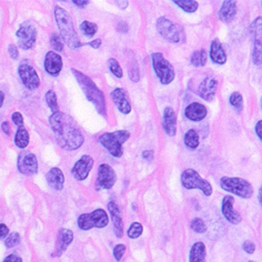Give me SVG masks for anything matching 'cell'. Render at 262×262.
Here are the masks:
<instances>
[{"instance_id":"10","label":"cell","mask_w":262,"mask_h":262,"mask_svg":"<svg viewBox=\"0 0 262 262\" xmlns=\"http://www.w3.org/2000/svg\"><path fill=\"white\" fill-rule=\"evenodd\" d=\"M17 39H18V46L24 50H29L36 42L37 39V29L34 24L30 21H25L17 30Z\"/></svg>"},{"instance_id":"52","label":"cell","mask_w":262,"mask_h":262,"mask_svg":"<svg viewBox=\"0 0 262 262\" xmlns=\"http://www.w3.org/2000/svg\"><path fill=\"white\" fill-rule=\"evenodd\" d=\"M4 101H5V95H4V93L2 90H0V108L3 107V104H4Z\"/></svg>"},{"instance_id":"45","label":"cell","mask_w":262,"mask_h":262,"mask_svg":"<svg viewBox=\"0 0 262 262\" xmlns=\"http://www.w3.org/2000/svg\"><path fill=\"white\" fill-rule=\"evenodd\" d=\"M3 262H23V258L17 254H9L4 259Z\"/></svg>"},{"instance_id":"40","label":"cell","mask_w":262,"mask_h":262,"mask_svg":"<svg viewBox=\"0 0 262 262\" xmlns=\"http://www.w3.org/2000/svg\"><path fill=\"white\" fill-rule=\"evenodd\" d=\"M126 246L124 245H117L115 248H114V257L117 261H121V259L123 258L124 255V252H126Z\"/></svg>"},{"instance_id":"25","label":"cell","mask_w":262,"mask_h":262,"mask_svg":"<svg viewBox=\"0 0 262 262\" xmlns=\"http://www.w3.org/2000/svg\"><path fill=\"white\" fill-rule=\"evenodd\" d=\"M237 16V3L232 0H227L222 3L219 10V18L224 23H230Z\"/></svg>"},{"instance_id":"13","label":"cell","mask_w":262,"mask_h":262,"mask_svg":"<svg viewBox=\"0 0 262 262\" xmlns=\"http://www.w3.org/2000/svg\"><path fill=\"white\" fill-rule=\"evenodd\" d=\"M18 170L25 176H34L38 172V160L36 156L29 151H23L18 156Z\"/></svg>"},{"instance_id":"47","label":"cell","mask_w":262,"mask_h":262,"mask_svg":"<svg viewBox=\"0 0 262 262\" xmlns=\"http://www.w3.org/2000/svg\"><path fill=\"white\" fill-rule=\"evenodd\" d=\"M9 234V228L5 224H0V239H4Z\"/></svg>"},{"instance_id":"27","label":"cell","mask_w":262,"mask_h":262,"mask_svg":"<svg viewBox=\"0 0 262 262\" xmlns=\"http://www.w3.org/2000/svg\"><path fill=\"white\" fill-rule=\"evenodd\" d=\"M207 250L204 242H195L190 249L189 262H206Z\"/></svg>"},{"instance_id":"31","label":"cell","mask_w":262,"mask_h":262,"mask_svg":"<svg viewBox=\"0 0 262 262\" xmlns=\"http://www.w3.org/2000/svg\"><path fill=\"white\" fill-rule=\"evenodd\" d=\"M172 3L188 14H193L199 7V3L195 0H173Z\"/></svg>"},{"instance_id":"6","label":"cell","mask_w":262,"mask_h":262,"mask_svg":"<svg viewBox=\"0 0 262 262\" xmlns=\"http://www.w3.org/2000/svg\"><path fill=\"white\" fill-rule=\"evenodd\" d=\"M157 29L161 35L162 38H165L167 41L171 43H182L186 41V34L185 30L180 25L173 24L168 18L160 17L157 20Z\"/></svg>"},{"instance_id":"51","label":"cell","mask_w":262,"mask_h":262,"mask_svg":"<svg viewBox=\"0 0 262 262\" xmlns=\"http://www.w3.org/2000/svg\"><path fill=\"white\" fill-rule=\"evenodd\" d=\"M255 134H257L258 138L262 139V135H261V120H259L255 124Z\"/></svg>"},{"instance_id":"35","label":"cell","mask_w":262,"mask_h":262,"mask_svg":"<svg viewBox=\"0 0 262 262\" xmlns=\"http://www.w3.org/2000/svg\"><path fill=\"white\" fill-rule=\"evenodd\" d=\"M142 232H143V227L140 222H134V224L129 227L127 234L130 239H137L140 237Z\"/></svg>"},{"instance_id":"48","label":"cell","mask_w":262,"mask_h":262,"mask_svg":"<svg viewBox=\"0 0 262 262\" xmlns=\"http://www.w3.org/2000/svg\"><path fill=\"white\" fill-rule=\"evenodd\" d=\"M101 43H102L101 39H100V38H97V39H94L93 41H90V42H88V43H86V45L90 46V47H93L94 49H99Z\"/></svg>"},{"instance_id":"30","label":"cell","mask_w":262,"mask_h":262,"mask_svg":"<svg viewBox=\"0 0 262 262\" xmlns=\"http://www.w3.org/2000/svg\"><path fill=\"white\" fill-rule=\"evenodd\" d=\"M207 60H208V55L205 49L194 51L191 55V58H190V62H191V64L194 66V67H204V66H206L207 63Z\"/></svg>"},{"instance_id":"53","label":"cell","mask_w":262,"mask_h":262,"mask_svg":"<svg viewBox=\"0 0 262 262\" xmlns=\"http://www.w3.org/2000/svg\"><path fill=\"white\" fill-rule=\"evenodd\" d=\"M248 262H255V261H248Z\"/></svg>"},{"instance_id":"8","label":"cell","mask_w":262,"mask_h":262,"mask_svg":"<svg viewBox=\"0 0 262 262\" xmlns=\"http://www.w3.org/2000/svg\"><path fill=\"white\" fill-rule=\"evenodd\" d=\"M151 60L154 70L157 77L159 78L160 82L162 84H165V86L171 83L176 78V73L172 64L163 57L161 52H154L151 55Z\"/></svg>"},{"instance_id":"9","label":"cell","mask_w":262,"mask_h":262,"mask_svg":"<svg viewBox=\"0 0 262 262\" xmlns=\"http://www.w3.org/2000/svg\"><path fill=\"white\" fill-rule=\"evenodd\" d=\"M109 225V217L103 209H96L90 213H82L78 218V227L83 231L90 230L93 228L102 229Z\"/></svg>"},{"instance_id":"20","label":"cell","mask_w":262,"mask_h":262,"mask_svg":"<svg viewBox=\"0 0 262 262\" xmlns=\"http://www.w3.org/2000/svg\"><path fill=\"white\" fill-rule=\"evenodd\" d=\"M111 99L118 110L123 115H128L131 113V104L130 100L127 95V91L123 88H116L113 93H111Z\"/></svg>"},{"instance_id":"49","label":"cell","mask_w":262,"mask_h":262,"mask_svg":"<svg viewBox=\"0 0 262 262\" xmlns=\"http://www.w3.org/2000/svg\"><path fill=\"white\" fill-rule=\"evenodd\" d=\"M2 129H3L4 133H5L6 135H7V136L10 135L11 129H10V124H9L8 121H4V122L2 123Z\"/></svg>"},{"instance_id":"12","label":"cell","mask_w":262,"mask_h":262,"mask_svg":"<svg viewBox=\"0 0 262 262\" xmlns=\"http://www.w3.org/2000/svg\"><path fill=\"white\" fill-rule=\"evenodd\" d=\"M251 34L253 37V51L252 60L255 66H260L262 61V18L258 17L251 25Z\"/></svg>"},{"instance_id":"32","label":"cell","mask_w":262,"mask_h":262,"mask_svg":"<svg viewBox=\"0 0 262 262\" xmlns=\"http://www.w3.org/2000/svg\"><path fill=\"white\" fill-rule=\"evenodd\" d=\"M80 30L82 34L87 37H94L98 31V26L95 23H91L88 20H84L80 25Z\"/></svg>"},{"instance_id":"11","label":"cell","mask_w":262,"mask_h":262,"mask_svg":"<svg viewBox=\"0 0 262 262\" xmlns=\"http://www.w3.org/2000/svg\"><path fill=\"white\" fill-rule=\"evenodd\" d=\"M18 74L24 83V86L27 89L36 90L39 86H40V78H39L37 71L31 64L27 63L26 61H23L20 64H19Z\"/></svg>"},{"instance_id":"44","label":"cell","mask_w":262,"mask_h":262,"mask_svg":"<svg viewBox=\"0 0 262 262\" xmlns=\"http://www.w3.org/2000/svg\"><path fill=\"white\" fill-rule=\"evenodd\" d=\"M8 52H9V55L12 59H18L19 51H18V48H17L16 45H9Z\"/></svg>"},{"instance_id":"2","label":"cell","mask_w":262,"mask_h":262,"mask_svg":"<svg viewBox=\"0 0 262 262\" xmlns=\"http://www.w3.org/2000/svg\"><path fill=\"white\" fill-rule=\"evenodd\" d=\"M71 71H73L75 78L77 79L78 83H79V86L82 89L88 101L94 104L96 110L98 111V114L104 118H107L106 98H104L102 91L97 87V84L91 80V78H89L87 75L82 74L81 71L75 68L71 69Z\"/></svg>"},{"instance_id":"41","label":"cell","mask_w":262,"mask_h":262,"mask_svg":"<svg viewBox=\"0 0 262 262\" xmlns=\"http://www.w3.org/2000/svg\"><path fill=\"white\" fill-rule=\"evenodd\" d=\"M129 76H130V79L133 80L134 82H138L139 81V79H140V71H139L138 66H137L136 63H134L133 66H131L130 71H129Z\"/></svg>"},{"instance_id":"7","label":"cell","mask_w":262,"mask_h":262,"mask_svg":"<svg viewBox=\"0 0 262 262\" xmlns=\"http://www.w3.org/2000/svg\"><path fill=\"white\" fill-rule=\"evenodd\" d=\"M181 185L188 190L198 189L201 190L202 193L206 196H210L212 194L211 183L195 171L194 169H186L181 174Z\"/></svg>"},{"instance_id":"50","label":"cell","mask_w":262,"mask_h":262,"mask_svg":"<svg viewBox=\"0 0 262 262\" xmlns=\"http://www.w3.org/2000/svg\"><path fill=\"white\" fill-rule=\"evenodd\" d=\"M74 5L78 6V7H86V6L89 4L88 0H74Z\"/></svg>"},{"instance_id":"34","label":"cell","mask_w":262,"mask_h":262,"mask_svg":"<svg viewBox=\"0 0 262 262\" xmlns=\"http://www.w3.org/2000/svg\"><path fill=\"white\" fill-rule=\"evenodd\" d=\"M46 101H47V104L49 108L51 109L52 114L58 113L59 111V106H58V99H57V95L54 90H49L46 94Z\"/></svg>"},{"instance_id":"43","label":"cell","mask_w":262,"mask_h":262,"mask_svg":"<svg viewBox=\"0 0 262 262\" xmlns=\"http://www.w3.org/2000/svg\"><path fill=\"white\" fill-rule=\"evenodd\" d=\"M11 119L14 121V123L16 124L17 127H24V117L20 113H14L11 116Z\"/></svg>"},{"instance_id":"28","label":"cell","mask_w":262,"mask_h":262,"mask_svg":"<svg viewBox=\"0 0 262 262\" xmlns=\"http://www.w3.org/2000/svg\"><path fill=\"white\" fill-rule=\"evenodd\" d=\"M30 141V137H29V133L27 131L25 127H20L18 128L16 136H15V143L18 148L20 149H25L29 145Z\"/></svg>"},{"instance_id":"16","label":"cell","mask_w":262,"mask_h":262,"mask_svg":"<svg viewBox=\"0 0 262 262\" xmlns=\"http://www.w3.org/2000/svg\"><path fill=\"white\" fill-rule=\"evenodd\" d=\"M74 240V232L70 229H60L57 235L56 241V248L54 252L51 253V257L58 258L63 254V252L67 250V248L71 245V242Z\"/></svg>"},{"instance_id":"33","label":"cell","mask_w":262,"mask_h":262,"mask_svg":"<svg viewBox=\"0 0 262 262\" xmlns=\"http://www.w3.org/2000/svg\"><path fill=\"white\" fill-rule=\"evenodd\" d=\"M229 101H230L231 106L238 111V113H241L242 109H244V98H242V95L238 91L235 93H232L230 98H229Z\"/></svg>"},{"instance_id":"21","label":"cell","mask_w":262,"mask_h":262,"mask_svg":"<svg viewBox=\"0 0 262 262\" xmlns=\"http://www.w3.org/2000/svg\"><path fill=\"white\" fill-rule=\"evenodd\" d=\"M162 127L168 136L174 137L177 135V115L171 107H167L163 110Z\"/></svg>"},{"instance_id":"5","label":"cell","mask_w":262,"mask_h":262,"mask_svg":"<svg viewBox=\"0 0 262 262\" xmlns=\"http://www.w3.org/2000/svg\"><path fill=\"white\" fill-rule=\"evenodd\" d=\"M220 187L227 192L233 193L242 199H250L253 195V187L246 179L239 177H222Z\"/></svg>"},{"instance_id":"14","label":"cell","mask_w":262,"mask_h":262,"mask_svg":"<svg viewBox=\"0 0 262 262\" xmlns=\"http://www.w3.org/2000/svg\"><path fill=\"white\" fill-rule=\"evenodd\" d=\"M117 181V176L115 170L107 163H101L98 168L97 177V189L109 190L115 186Z\"/></svg>"},{"instance_id":"18","label":"cell","mask_w":262,"mask_h":262,"mask_svg":"<svg viewBox=\"0 0 262 262\" xmlns=\"http://www.w3.org/2000/svg\"><path fill=\"white\" fill-rule=\"evenodd\" d=\"M218 89V80L213 77H207L201 81L198 88V95L207 101H212Z\"/></svg>"},{"instance_id":"3","label":"cell","mask_w":262,"mask_h":262,"mask_svg":"<svg viewBox=\"0 0 262 262\" xmlns=\"http://www.w3.org/2000/svg\"><path fill=\"white\" fill-rule=\"evenodd\" d=\"M55 18L58 25V28L60 30V38L67 43L70 49H78L80 48L82 43L78 36L77 31L75 30L73 19H71L70 15L63 8L56 6L55 7Z\"/></svg>"},{"instance_id":"17","label":"cell","mask_w":262,"mask_h":262,"mask_svg":"<svg viewBox=\"0 0 262 262\" xmlns=\"http://www.w3.org/2000/svg\"><path fill=\"white\" fill-rule=\"evenodd\" d=\"M234 198L232 195H226L222 200V214L232 225H239L241 222L240 213L234 210Z\"/></svg>"},{"instance_id":"24","label":"cell","mask_w":262,"mask_h":262,"mask_svg":"<svg viewBox=\"0 0 262 262\" xmlns=\"http://www.w3.org/2000/svg\"><path fill=\"white\" fill-rule=\"evenodd\" d=\"M48 185L51 189L56 190V191H60L64 185V176L63 172L59 168H51L47 176H46Z\"/></svg>"},{"instance_id":"22","label":"cell","mask_w":262,"mask_h":262,"mask_svg":"<svg viewBox=\"0 0 262 262\" xmlns=\"http://www.w3.org/2000/svg\"><path fill=\"white\" fill-rule=\"evenodd\" d=\"M208 115V110L206 106L200 103V102H191L188 104L186 110H185V116L188 118L189 120L198 122L204 120Z\"/></svg>"},{"instance_id":"29","label":"cell","mask_w":262,"mask_h":262,"mask_svg":"<svg viewBox=\"0 0 262 262\" xmlns=\"http://www.w3.org/2000/svg\"><path fill=\"white\" fill-rule=\"evenodd\" d=\"M185 145L189 148V149H196L199 147V143H200V137L196 133L195 130L193 129H190L188 130L186 135H185Z\"/></svg>"},{"instance_id":"15","label":"cell","mask_w":262,"mask_h":262,"mask_svg":"<svg viewBox=\"0 0 262 262\" xmlns=\"http://www.w3.org/2000/svg\"><path fill=\"white\" fill-rule=\"evenodd\" d=\"M95 160L93 157L88 155H83L81 158L78 160L75 166L71 170V173H73L74 178L78 181H83L88 178V176L91 171V169L94 168Z\"/></svg>"},{"instance_id":"4","label":"cell","mask_w":262,"mask_h":262,"mask_svg":"<svg viewBox=\"0 0 262 262\" xmlns=\"http://www.w3.org/2000/svg\"><path fill=\"white\" fill-rule=\"evenodd\" d=\"M130 138L127 130H118L115 133H104L99 137V143L106 148L109 154L115 158H120L123 155L122 145Z\"/></svg>"},{"instance_id":"26","label":"cell","mask_w":262,"mask_h":262,"mask_svg":"<svg viewBox=\"0 0 262 262\" xmlns=\"http://www.w3.org/2000/svg\"><path fill=\"white\" fill-rule=\"evenodd\" d=\"M210 58L211 60L217 63V64H225L227 62V54L222 47L221 42L219 41V39H213L211 42V48H210Z\"/></svg>"},{"instance_id":"23","label":"cell","mask_w":262,"mask_h":262,"mask_svg":"<svg viewBox=\"0 0 262 262\" xmlns=\"http://www.w3.org/2000/svg\"><path fill=\"white\" fill-rule=\"evenodd\" d=\"M108 210L110 212L111 219H113V222H114V230L117 238H121L123 235V221H122L120 209L117 206L116 202L111 201L108 204Z\"/></svg>"},{"instance_id":"36","label":"cell","mask_w":262,"mask_h":262,"mask_svg":"<svg viewBox=\"0 0 262 262\" xmlns=\"http://www.w3.org/2000/svg\"><path fill=\"white\" fill-rule=\"evenodd\" d=\"M108 64H109L110 71L115 75V77L122 78V76H123L122 68H121V66L119 64V62H118L115 58H110L108 60Z\"/></svg>"},{"instance_id":"42","label":"cell","mask_w":262,"mask_h":262,"mask_svg":"<svg viewBox=\"0 0 262 262\" xmlns=\"http://www.w3.org/2000/svg\"><path fill=\"white\" fill-rule=\"evenodd\" d=\"M242 249H244V250L247 252V253H249V254H252V253H254V251H255V245H254V242H252V241H250V240H246L244 244H242Z\"/></svg>"},{"instance_id":"1","label":"cell","mask_w":262,"mask_h":262,"mask_svg":"<svg viewBox=\"0 0 262 262\" xmlns=\"http://www.w3.org/2000/svg\"><path fill=\"white\" fill-rule=\"evenodd\" d=\"M49 123L61 149L74 151L83 145L84 137L71 116L58 111L50 116Z\"/></svg>"},{"instance_id":"39","label":"cell","mask_w":262,"mask_h":262,"mask_svg":"<svg viewBox=\"0 0 262 262\" xmlns=\"http://www.w3.org/2000/svg\"><path fill=\"white\" fill-rule=\"evenodd\" d=\"M50 42L52 48L57 51H62L63 50V42H62V39L60 38V36H58L57 34H54L51 36L50 39Z\"/></svg>"},{"instance_id":"37","label":"cell","mask_w":262,"mask_h":262,"mask_svg":"<svg viewBox=\"0 0 262 262\" xmlns=\"http://www.w3.org/2000/svg\"><path fill=\"white\" fill-rule=\"evenodd\" d=\"M20 240H21L20 234H19L18 232H11L7 235V237H6L5 246L7 248H14L20 244Z\"/></svg>"},{"instance_id":"38","label":"cell","mask_w":262,"mask_h":262,"mask_svg":"<svg viewBox=\"0 0 262 262\" xmlns=\"http://www.w3.org/2000/svg\"><path fill=\"white\" fill-rule=\"evenodd\" d=\"M190 228L196 233H205L207 231V226L204 222V220L200 218H194L191 224H190Z\"/></svg>"},{"instance_id":"46","label":"cell","mask_w":262,"mask_h":262,"mask_svg":"<svg viewBox=\"0 0 262 262\" xmlns=\"http://www.w3.org/2000/svg\"><path fill=\"white\" fill-rule=\"evenodd\" d=\"M142 157H143V159L147 160L148 162H151L154 160L155 152L152 151V150H145V151L142 152Z\"/></svg>"},{"instance_id":"19","label":"cell","mask_w":262,"mask_h":262,"mask_svg":"<svg viewBox=\"0 0 262 262\" xmlns=\"http://www.w3.org/2000/svg\"><path fill=\"white\" fill-rule=\"evenodd\" d=\"M45 69L47 73L57 77L62 69V58L55 51H48L45 57Z\"/></svg>"}]
</instances>
